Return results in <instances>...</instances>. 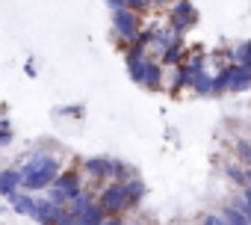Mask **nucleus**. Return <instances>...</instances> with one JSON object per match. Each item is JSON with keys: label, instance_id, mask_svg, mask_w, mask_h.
I'll return each instance as SVG.
<instances>
[{"label": "nucleus", "instance_id": "nucleus-1", "mask_svg": "<svg viewBox=\"0 0 251 225\" xmlns=\"http://www.w3.org/2000/svg\"><path fill=\"white\" fill-rule=\"evenodd\" d=\"M27 163L21 166V175H24V190L27 193H42V190H50L53 181L62 175V160L50 151V148H36L30 157H24Z\"/></svg>", "mask_w": 251, "mask_h": 225}, {"label": "nucleus", "instance_id": "nucleus-22", "mask_svg": "<svg viewBox=\"0 0 251 225\" xmlns=\"http://www.w3.org/2000/svg\"><path fill=\"white\" fill-rule=\"evenodd\" d=\"M56 112H59V116H65V119H80L83 112H86V107H83V104H65V107H59Z\"/></svg>", "mask_w": 251, "mask_h": 225}, {"label": "nucleus", "instance_id": "nucleus-26", "mask_svg": "<svg viewBox=\"0 0 251 225\" xmlns=\"http://www.w3.org/2000/svg\"><path fill=\"white\" fill-rule=\"evenodd\" d=\"M103 225H124V222H121V216H109V219H106Z\"/></svg>", "mask_w": 251, "mask_h": 225}, {"label": "nucleus", "instance_id": "nucleus-5", "mask_svg": "<svg viewBox=\"0 0 251 225\" xmlns=\"http://www.w3.org/2000/svg\"><path fill=\"white\" fill-rule=\"evenodd\" d=\"M169 21V27L175 30V33H180V36H186L195 24H198V9L192 6V0H177V3L169 9V15H166Z\"/></svg>", "mask_w": 251, "mask_h": 225}, {"label": "nucleus", "instance_id": "nucleus-8", "mask_svg": "<svg viewBox=\"0 0 251 225\" xmlns=\"http://www.w3.org/2000/svg\"><path fill=\"white\" fill-rule=\"evenodd\" d=\"M18 190H24V175H21V169L9 166V169L0 172V196L9 198V196H15Z\"/></svg>", "mask_w": 251, "mask_h": 225}, {"label": "nucleus", "instance_id": "nucleus-14", "mask_svg": "<svg viewBox=\"0 0 251 225\" xmlns=\"http://www.w3.org/2000/svg\"><path fill=\"white\" fill-rule=\"evenodd\" d=\"M230 77H233V62H230V65H225V68H219V71L213 74V98H219V95H227V92H230Z\"/></svg>", "mask_w": 251, "mask_h": 225}, {"label": "nucleus", "instance_id": "nucleus-13", "mask_svg": "<svg viewBox=\"0 0 251 225\" xmlns=\"http://www.w3.org/2000/svg\"><path fill=\"white\" fill-rule=\"evenodd\" d=\"M124 190H127V198H130V210H136V207L142 204L145 193H148V187H145V181H142L139 175L130 178V181H124Z\"/></svg>", "mask_w": 251, "mask_h": 225}, {"label": "nucleus", "instance_id": "nucleus-29", "mask_svg": "<svg viewBox=\"0 0 251 225\" xmlns=\"http://www.w3.org/2000/svg\"><path fill=\"white\" fill-rule=\"evenodd\" d=\"M136 225H142V222H136Z\"/></svg>", "mask_w": 251, "mask_h": 225}, {"label": "nucleus", "instance_id": "nucleus-27", "mask_svg": "<svg viewBox=\"0 0 251 225\" xmlns=\"http://www.w3.org/2000/svg\"><path fill=\"white\" fill-rule=\"evenodd\" d=\"M27 74H30V77H36V62H33V59L27 62Z\"/></svg>", "mask_w": 251, "mask_h": 225}, {"label": "nucleus", "instance_id": "nucleus-21", "mask_svg": "<svg viewBox=\"0 0 251 225\" xmlns=\"http://www.w3.org/2000/svg\"><path fill=\"white\" fill-rule=\"evenodd\" d=\"M233 204H236V207H239V210H242V213H245L248 219H251V187H242V190L236 193Z\"/></svg>", "mask_w": 251, "mask_h": 225}, {"label": "nucleus", "instance_id": "nucleus-30", "mask_svg": "<svg viewBox=\"0 0 251 225\" xmlns=\"http://www.w3.org/2000/svg\"><path fill=\"white\" fill-rule=\"evenodd\" d=\"M248 140H251V137H248Z\"/></svg>", "mask_w": 251, "mask_h": 225}, {"label": "nucleus", "instance_id": "nucleus-11", "mask_svg": "<svg viewBox=\"0 0 251 225\" xmlns=\"http://www.w3.org/2000/svg\"><path fill=\"white\" fill-rule=\"evenodd\" d=\"M189 92H195L201 98H213V74H210V68L189 77Z\"/></svg>", "mask_w": 251, "mask_h": 225}, {"label": "nucleus", "instance_id": "nucleus-3", "mask_svg": "<svg viewBox=\"0 0 251 225\" xmlns=\"http://www.w3.org/2000/svg\"><path fill=\"white\" fill-rule=\"evenodd\" d=\"M142 33V15L133 9H115L112 12V36L118 39L115 45L121 51H127V45Z\"/></svg>", "mask_w": 251, "mask_h": 225}, {"label": "nucleus", "instance_id": "nucleus-16", "mask_svg": "<svg viewBox=\"0 0 251 225\" xmlns=\"http://www.w3.org/2000/svg\"><path fill=\"white\" fill-rule=\"evenodd\" d=\"M106 6L115 12V9H133L139 15H145L151 6H154V0H106Z\"/></svg>", "mask_w": 251, "mask_h": 225}, {"label": "nucleus", "instance_id": "nucleus-25", "mask_svg": "<svg viewBox=\"0 0 251 225\" xmlns=\"http://www.w3.org/2000/svg\"><path fill=\"white\" fill-rule=\"evenodd\" d=\"M154 3H157V6H169V9H172V6L177 3V0H154Z\"/></svg>", "mask_w": 251, "mask_h": 225}, {"label": "nucleus", "instance_id": "nucleus-9", "mask_svg": "<svg viewBox=\"0 0 251 225\" xmlns=\"http://www.w3.org/2000/svg\"><path fill=\"white\" fill-rule=\"evenodd\" d=\"M74 216V225H103L109 216H106V210L100 207V201H92L89 207H83L80 213H71Z\"/></svg>", "mask_w": 251, "mask_h": 225}, {"label": "nucleus", "instance_id": "nucleus-4", "mask_svg": "<svg viewBox=\"0 0 251 225\" xmlns=\"http://www.w3.org/2000/svg\"><path fill=\"white\" fill-rule=\"evenodd\" d=\"M98 201H100V207L106 210V216H121V213L130 210L127 190H124V184H118V181L100 187V190H98Z\"/></svg>", "mask_w": 251, "mask_h": 225}, {"label": "nucleus", "instance_id": "nucleus-23", "mask_svg": "<svg viewBox=\"0 0 251 225\" xmlns=\"http://www.w3.org/2000/svg\"><path fill=\"white\" fill-rule=\"evenodd\" d=\"M12 140H15V134H12L9 122H6V125H0V148H6V145H12Z\"/></svg>", "mask_w": 251, "mask_h": 225}, {"label": "nucleus", "instance_id": "nucleus-10", "mask_svg": "<svg viewBox=\"0 0 251 225\" xmlns=\"http://www.w3.org/2000/svg\"><path fill=\"white\" fill-rule=\"evenodd\" d=\"M169 71H172V77H169L166 89H169L172 95H180L183 89H189V68H186V62H180V65H175V68H169Z\"/></svg>", "mask_w": 251, "mask_h": 225}, {"label": "nucleus", "instance_id": "nucleus-6", "mask_svg": "<svg viewBox=\"0 0 251 225\" xmlns=\"http://www.w3.org/2000/svg\"><path fill=\"white\" fill-rule=\"evenodd\" d=\"M83 175L89 184H98V187H106L112 184V169H115V157H86L80 163Z\"/></svg>", "mask_w": 251, "mask_h": 225}, {"label": "nucleus", "instance_id": "nucleus-15", "mask_svg": "<svg viewBox=\"0 0 251 225\" xmlns=\"http://www.w3.org/2000/svg\"><path fill=\"white\" fill-rule=\"evenodd\" d=\"M9 204H12V210L15 213H33V207H36V193H27V190H18L15 196H9Z\"/></svg>", "mask_w": 251, "mask_h": 225}, {"label": "nucleus", "instance_id": "nucleus-18", "mask_svg": "<svg viewBox=\"0 0 251 225\" xmlns=\"http://www.w3.org/2000/svg\"><path fill=\"white\" fill-rule=\"evenodd\" d=\"M222 216H225V222H227V225H251V219H248V216L233 204V201H227V204L222 207Z\"/></svg>", "mask_w": 251, "mask_h": 225}, {"label": "nucleus", "instance_id": "nucleus-24", "mask_svg": "<svg viewBox=\"0 0 251 225\" xmlns=\"http://www.w3.org/2000/svg\"><path fill=\"white\" fill-rule=\"evenodd\" d=\"M201 225H227V222H225L222 213H207V216L201 219Z\"/></svg>", "mask_w": 251, "mask_h": 225}, {"label": "nucleus", "instance_id": "nucleus-20", "mask_svg": "<svg viewBox=\"0 0 251 225\" xmlns=\"http://www.w3.org/2000/svg\"><path fill=\"white\" fill-rule=\"evenodd\" d=\"M233 154H236V160L239 163H245V169L251 166V140L245 137V140H236L233 142Z\"/></svg>", "mask_w": 251, "mask_h": 225}, {"label": "nucleus", "instance_id": "nucleus-7", "mask_svg": "<svg viewBox=\"0 0 251 225\" xmlns=\"http://www.w3.org/2000/svg\"><path fill=\"white\" fill-rule=\"evenodd\" d=\"M59 213H62V207L56 204V201H50L48 196L45 198H36V207H33V219L39 222V225H45V222H50V225H56V219H59Z\"/></svg>", "mask_w": 251, "mask_h": 225}, {"label": "nucleus", "instance_id": "nucleus-17", "mask_svg": "<svg viewBox=\"0 0 251 225\" xmlns=\"http://www.w3.org/2000/svg\"><path fill=\"white\" fill-rule=\"evenodd\" d=\"M225 175L233 181V187H236V190L248 187V178H245V169L239 166V160H227V163H225Z\"/></svg>", "mask_w": 251, "mask_h": 225}, {"label": "nucleus", "instance_id": "nucleus-28", "mask_svg": "<svg viewBox=\"0 0 251 225\" xmlns=\"http://www.w3.org/2000/svg\"><path fill=\"white\" fill-rule=\"evenodd\" d=\"M245 178H248V187H251V166L245 169Z\"/></svg>", "mask_w": 251, "mask_h": 225}, {"label": "nucleus", "instance_id": "nucleus-19", "mask_svg": "<svg viewBox=\"0 0 251 225\" xmlns=\"http://www.w3.org/2000/svg\"><path fill=\"white\" fill-rule=\"evenodd\" d=\"M233 62L242 65V68H251V39L248 42H239L233 48Z\"/></svg>", "mask_w": 251, "mask_h": 225}, {"label": "nucleus", "instance_id": "nucleus-12", "mask_svg": "<svg viewBox=\"0 0 251 225\" xmlns=\"http://www.w3.org/2000/svg\"><path fill=\"white\" fill-rule=\"evenodd\" d=\"M230 92L233 95H242V92H251V68H242L233 62V77H230Z\"/></svg>", "mask_w": 251, "mask_h": 225}, {"label": "nucleus", "instance_id": "nucleus-2", "mask_svg": "<svg viewBox=\"0 0 251 225\" xmlns=\"http://www.w3.org/2000/svg\"><path fill=\"white\" fill-rule=\"evenodd\" d=\"M83 190H86V175L80 166H71V169H62V175L53 181V187L48 190V198L56 201L59 207H68Z\"/></svg>", "mask_w": 251, "mask_h": 225}]
</instances>
